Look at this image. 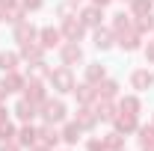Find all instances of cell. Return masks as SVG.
Instances as JSON below:
<instances>
[{
  "mask_svg": "<svg viewBox=\"0 0 154 151\" xmlns=\"http://www.w3.org/2000/svg\"><path fill=\"white\" fill-rule=\"evenodd\" d=\"M38 116H42L45 122H51V125H62L65 116H68V107H65V101H59V98H48V101L38 107Z\"/></svg>",
  "mask_w": 154,
  "mask_h": 151,
  "instance_id": "1",
  "label": "cell"
},
{
  "mask_svg": "<svg viewBox=\"0 0 154 151\" xmlns=\"http://www.w3.org/2000/svg\"><path fill=\"white\" fill-rule=\"evenodd\" d=\"M48 83H51V86H54L59 95L74 92V86H77V80H74V74H71V68H68V65H59V68H54V71H51V77H48Z\"/></svg>",
  "mask_w": 154,
  "mask_h": 151,
  "instance_id": "2",
  "label": "cell"
},
{
  "mask_svg": "<svg viewBox=\"0 0 154 151\" xmlns=\"http://www.w3.org/2000/svg\"><path fill=\"white\" fill-rule=\"evenodd\" d=\"M24 98L33 101L36 107H42L48 101V89H45V80L42 77H27V86H24Z\"/></svg>",
  "mask_w": 154,
  "mask_h": 151,
  "instance_id": "3",
  "label": "cell"
},
{
  "mask_svg": "<svg viewBox=\"0 0 154 151\" xmlns=\"http://www.w3.org/2000/svg\"><path fill=\"white\" fill-rule=\"evenodd\" d=\"M59 62L62 65H80L83 62V48H80V42H62L59 45Z\"/></svg>",
  "mask_w": 154,
  "mask_h": 151,
  "instance_id": "4",
  "label": "cell"
},
{
  "mask_svg": "<svg viewBox=\"0 0 154 151\" xmlns=\"http://www.w3.org/2000/svg\"><path fill=\"white\" fill-rule=\"evenodd\" d=\"M62 39L65 42H80V39L86 36V27H83V21L77 18V15H71V18H62Z\"/></svg>",
  "mask_w": 154,
  "mask_h": 151,
  "instance_id": "5",
  "label": "cell"
},
{
  "mask_svg": "<svg viewBox=\"0 0 154 151\" xmlns=\"http://www.w3.org/2000/svg\"><path fill=\"white\" fill-rule=\"evenodd\" d=\"M113 128L122 136H128V133H136V128H139V116H131V113H116V119H113Z\"/></svg>",
  "mask_w": 154,
  "mask_h": 151,
  "instance_id": "6",
  "label": "cell"
},
{
  "mask_svg": "<svg viewBox=\"0 0 154 151\" xmlns=\"http://www.w3.org/2000/svg\"><path fill=\"white\" fill-rule=\"evenodd\" d=\"M74 122L83 128V131H95V125H98V116H95V107L92 104H80L77 107V116H74Z\"/></svg>",
  "mask_w": 154,
  "mask_h": 151,
  "instance_id": "7",
  "label": "cell"
},
{
  "mask_svg": "<svg viewBox=\"0 0 154 151\" xmlns=\"http://www.w3.org/2000/svg\"><path fill=\"white\" fill-rule=\"evenodd\" d=\"M116 45H119L125 54H134V51H139V48H142V36L136 33V27H134V30H128V33L116 36Z\"/></svg>",
  "mask_w": 154,
  "mask_h": 151,
  "instance_id": "8",
  "label": "cell"
},
{
  "mask_svg": "<svg viewBox=\"0 0 154 151\" xmlns=\"http://www.w3.org/2000/svg\"><path fill=\"white\" fill-rule=\"evenodd\" d=\"M101 18H104V9L95 6V3H89V6L80 9V21H83V27H89V30L101 27Z\"/></svg>",
  "mask_w": 154,
  "mask_h": 151,
  "instance_id": "9",
  "label": "cell"
},
{
  "mask_svg": "<svg viewBox=\"0 0 154 151\" xmlns=\"http://www.w3.org/2000/svg\"><path fill=\"white\" fill-rule=\"evenodd\" d=\"M38 45H42L45 51L59 48V45H62V30H57V27H42V30H38Z\"/></svg>",
  "mask_w": 154,
  "mask_h": 151,
  "instance_id": "10",
  "label": "cell"
},
{
  "mask_svg": "<svg viewBox=\"0 0 154 151\" xmlns=\"http://www.w3.org/2000/svg\"><path fill=\"white\" fill-rule=\"evenodd\" d=\"M131 86H134L136 92H148L154 86V74L148 68H136V71H131Z\"/></svg>",
  "mask_w": 154,
  "mask_h": 151,
  "instance_id": "11",
  "label": "cell"
},
{
  "mask_svg": "<svg viewBox=\"0 0 154 151\" xmlns=\"http://www.w3.org/2000/svg\"><path fill=\"white\" fill-rule=\"evenodd\" d=\"M92 45H95L98 51H110L116 45V33L110 27H95V33H92Z\"/></svg>",
  "mask_w": 154,
  "mask_h": 151,
  "instance_id": "12",
  "label": "cell"
},
{
  "mask_svg": "<svg viewBox=\"0 0 154 151\" xmlns=\"http://www.w3.org/2000/svg\"><path fill=\"white\" fill-rule=\"evenodd\" d=\"M38 142H45L48 148H57L59 142H62V133L57 131V125H51V122H45V125L38 128Z\"/></svg>",
  "mask_w": 154,
  "mask_h": 151,
  "instance_id": "13",
  "label": "cell"
},
{
  "mask_svg": "<svg viewBox=\"0 0 154 151\" xmlns=\"http://www.w3.org/2000/svg\"><path fill=\"white\" fill-rule=\"evenodd\" d=\"M116 113H119V104H116V101H107V98H98V101H95L98 122H113Z\"/></svg>",
  "mask_w": 154,
  "mask_h": 151,
  "instance_id": "14",
  "label": "cell"
},
{
  "mask_svg": "<svg viewBox=\"0 0 154 151\" xmlns=\"http://www.w3.org/2000/svg\"><path fill=\"white\" fill-rule=\"evenodd\" d=\"M12 113H15L18 122H33V119L38 116V107L33 104V101H27V98H18V104H15Z\"/></svg>",
  "mask_w": 154,
  "mask_h": 151,
  "instance_id": "15",
  "label": "cell"
},
{
  "mask_svg": "<svg viewBox=\"0 0 154 151\" xmlns=\"http://www.w3.org/2000/svg\"><path fill=\"white\" fill-rule=\"evenodd\" d=\"M15 139H18L21 148H30V145H36V142H38V128H33L30 122H24V125L18 128V136H15Z\"/></svg>",
  "mask_w": 154,
  "mask_h": 151,
  "instance_id": "16",
  "label": "cell"
},
{
  "mask_svg": "<svg viewBox=\"0 0 154 151\" xmlns=\"http://www.w3.org/2000/svg\"><path fill=\"white\" fill-rule=\"evenodd\" d=\"M110 30H113L116 36H122V33L134 30V15H131V12H116V15H113V24H110Z\"/></svg>",
  "mask_w": 154,
  "mask_h": 151,
  "instance_id": "17",
  "label": "cell"
},
{
  "mask_svg": "<svg viewBox=\"0 0 154 151\" xmlns=\"http://www.w3.org/2000/svg\"><path fill=\"white\" fill-rule=\"evenodd\" d=\"M95 92H98V98L116 101V98H119V80H113V77H104V80L95 86Z\"/></svg>",
  "mask_w": 154,
  "mask_h": 151,
  "instance_id": "18",
  "label": "cell"
},
{
  "mask_svg": "<svg viewBox=\"0 0 154 151\" xmlns=\"http://www.w3.org/2000/svg\"><path fill=\"white\" fill-rule=\"evenodd\" d=\"M12 36H15V42H18V45H27V42H36V39H38V30L30 24V21H24V24H18V27H15V33H12Z\"/></svg>",
  "mask_w": 154,
  "mask_h": 151,
  "instance_id": "19",
  "label": "cell"
},
{
  "mask_svg": "<svg viewBox=\"0 0 154 151\" xmlns=\"http://www.w3.org/2000/svg\"><path fill=\"white\" fill-rule=\"evenodd\" d=\"M74 98H77V104H95L98 92H95L92 83H77V86H74Z\"/></svg>",
  "mask_w": 154,
  "mask_h": 151,
  "instance_id": "20",
  "label": "cell"
},
{
  "mask_svg": "<svg viewBox=\"0 0 154 151\" xmlns=\"http://www.w3.org/2000/svg\"><path fill=\"white\" fill-rule=\"evenodd\" d=\"M3 83H6L9 95H12V92H24V86H27V74H21L18 68H15V71H6Z\"/></svg>",
  "mask_w": 154,
  "mask_h": 151,
  "instance_id": "21",
  "label": "cell"
},
{
  "mask_svg": "<svg viewBox=\"0 0 154 151\" xmlns=\"http://www.w3.org/2000/svg\"><path fill=\"white\" fill-rule=\"evenodd\" d=\"M21 59H27V62H36V59H45V48L38 45V42H27V45H21Z\"/></svg>",
  "mask_w": 154,
  "mask_h": 151,
  "instance_id": "22",
  "label": "cell"
},
{
  "mask_svg": "<svg viewBox=\"0 0 154 151\" xmlns=\"http://www.w3.org/2000/svg\"><path fill=\"white\" fill-rule=\"evenodd\" d=\"M119 110H122V113H131V116H139L142 113V101H139L136 95H122V98H119Z\"/></svg>",
  "mask_w": 154,
  "mask_h": 151,
  "instance_id": "23",
  "label": "cell"
},
{
  "mask_svg": "<svg viewBox=\"0 0 154 151\" xmlns=\"http://www.w3.org/2000/svg\"><path fill=\"white\" fill-rule=\"evenodd\" d=\"M59 133H62V142H65V145H77V139H80V133H83V128H80L77 122H65Z\"/></svg>",
  "mask_w": 154,
  "mask_h": 151,
  "instance_id": "24",
  "label": "cell"
},
{
  "mask_svg": "<svg viewBox=\"0 0 154 151\" xmlns=\"http://www.w3.org/2000/svg\"><path fill=\"white\" fill-rule=\"evenodd\" d=\"M21 62V54H15V51H0V71L6 74V71H15Z\"/></svg>",
  "mask_w": 154,
  "mask_h": 151,
  "instance_id": "25",
  "label": "cell"
},
{
  "mask_svg": "<svg viewBox=\"0 0 154 151\" xmlns=\"http://www.w3.org/2000/svg\"><path fill=\"white\" fill-rule=\"evenodd\" d=\"M104 77H107V68H104L101 62H89V65H86V83L98 86V83H101Z\"/></svg>",
  "mask_w": 154,
  "mask_h": 151,
  "instance_id": "26",
  "label": "cell"
},
{
  "mask_svg": "<svg viewBox=\"0 0 154 151\" xmlns=\"http://www.w3.org/2000/svg\"><path fill=\"white\" fill-rule=\"evenodd\" d=\"M3 21H6V24H12V27H18V24L27 21V9H24V6H12V9H6V12H3Z\"/></svg>",
  "mask_w": 154,
  "mask_h": 151,
  "instance_id": "27",
  "label": "cell"
},
{
  "mask_svg": "<svg viewBox=\"0 0 154 151\" xmlns=\"http://www.w3.org/2000/svg\"><path fill=\"white\" fill-rule=\"evenodd\" d=\"M51 65L45 62V59H36V62H30L27 65V77H51Z\"/></svg>",
  "mask_w": 154,
  "mask_h": 151,
  "instance_id": "28",
  "label": "cell"
},
{
  "mask_svg": "<svg viewBox=\"0 0 154 151\" xmlns=\"http://www.w3.org/2000/svg\"><path fill=\"white\" fill-rule=\"evenodd\" d=\"M154 0H131V15L134 18H142V15H151Z\"/></svg>",
  "mask_w": 154,
  "mask_h": 151,
  "instance_id": "29",
  "label": "cell"
},
{
  "mask_svg": "<svg viewBox=\"0 0 154 151\" xmlns=\"http://www.w3.org/2000/svg\"><path fill=\"white\" fill-rule=\"evenodd\" d=\"M136 139H139V148L154 145V125H139L136 128Z\"/></svg>",
  "mask_w": 154,
  "mask_h": 151,
  "instance_id": "30",
  "label": "cell"
},
{
  "mask_svg": "<svg viewBox=\"0 0 154 151\" xmlns=\"http://www.w3.org/2000/svg\"><path fill=\"white\" fill-rule=\"evenodd\" d=\"M104 148L107 151H122L125 148V136H122L119 131H110L107 136H104Z\"/></svg>",
  "mask_w": 154,
  "mask_h": 151,
  "instance_id": "31",
  "label": "cell"
},
{
  "mask_svg": "<svg viewBox=\"0 0 154 151\" xmlns=\"http://www.w3.org/2000/svg\"><path fill=\"white\" fill-rule=\"evenodd\" d=\"M134 27H136L139 36L151 33V30H154V12H151V15H142V18H134Z\"/></svg>",
  "mask_w": 154,
  "mask_h": 151,
  "instance_id": "32",
  "label": "cell"
},
{
  "mask_svg": "<svg viewBox=\"0 0 154 151\" xmlns=\"http://www.w3.org/2000/svg\"><path fill=\"white\" fill-rule=\"evenodd\" d=\"M18 136V128L12 125V122H3L0 125V142H9V139H15Z\"/></svg>",
  "mask_w": 154,
  "mask_h": 151,
  "instance_id": "33",
  "label": "cell"
},
{
  "mask_svg": "<svg viewBox=\"0 0 154 151\" xmlns=\"http://www.w3.org/2000/svg\"><path fill=\"white\" fill-rule=\"evenodd\" d=\"M74 6H77V3H71V0L62 3V6H57V15H59V18H71V15H74Z\"/></svg>",
  "mask_w": 154,
  "mask_h": 151,
  "instance_id": "34",
  "label": "cell"
},
{
  "mask_svg": "<svg viewBox=\"0 0 154 151\" xmlns=\"http://www.w3.org/2000/svg\"><path fill=\"white\" fill-rule=\"evenodd\" d=\"M86 151H107L104 148V136H92V139L86 142Z\"/></svg>",
  "mask_w": 154,
  "mask_h": 151,
  "instance_id": "35",
  "label": "cell"
},
{
  "mask_svg": "<svg viewBox=\"0 0 154 151\" xmlns=\"http://www.w3.org/2000/svg\"><path fill=\"white\" fill-rule=\"evenodd\" d=\"M21 6H24L27 12H38V9L45 6V0H21Z\"/></svg>",
  "mask_w": 154,
  "mask_h": 151,
  "instance_id": "36",
  "label": "cell"
},
{
  "mask_svg": "<svg viewBox=\"0 0 154 151\" xmlns=\"http://www.w3.org/2000/svg\"><path fill=\"white\" fill-rule=\"evenodd\" d=\"M0 151H21L18 139H9V142H0Z\"/></svg>",
  "mask_w": 154,
  "mask_h": 151,
  "instance_id": "37",
  "label": "cell"
},
{
  "mask_svg": "<svg viewBox=\"0 0 154 151\" xmlns=\"http://www.w3.org/2000/svg\"><path fill=\"white\" fill-rule=\"evenodd\" d=\"M142 51H145V59H148V62L154 65V42H148V45H145Z\"/></svg>",
  "mask_w": 154,
  "mask_h": 151,
  "instance_id": "38",
  "label": "cell"
},
{
  "mask_svg": "<svg viewBox=\"0 0 154 151\" xmlns=\"http://www.w3.org/2000/svg\"><path fill=\"white\" fill-rule=\"evenodd\" d=\"M12 6H18V0H0V9H3V12L12 9Z\"/></svg>",
  "mask_w": 154,
  "mask_h": 151,
  "instance_id": "39",
  "label": "cell"
},
{
  "mask_svg": "<svg viewBox=\"0 0 154 151\" xmlns=\"http://www.w3.org/2000/svg\"><path fill=\"white\" fill-rule=\"evenodd\" d=\"M27 151H54V148H48L45 142H36V145H30V148H27Z\"/></svg>",
  "mask_w": 154,
  "mask_h": 151,
  "instance_id": "40",
  "label": "cell"
},
{
  "mask_svg": "<svg viewBox=\"0 0 154 151\" xmlns=\"http://www.w3.org/2000/svg\"><path fill=\"white\" fill-rule=\"evenodd\" d=\"M6 98H9V89H6V83H3V80H0V104H3V101H6Z\"/></svg>",
  "mask_w": 154,
  "mask_h": 151,
  "instance_id": "41",
  "label": "cell"
},
{
  "mask_svg": "<svg viewBox=\"0 0 154 151\" xmlns=\"http://www.w3.org/2000/svg\"><path fill=\"white\" fill-rule=\"evenodd\" d=\"M3 122H9V110H6V107L0 104V125H3Z\"/></svg>",
  "mask_w": 154,
  "mask_h": 151,
  "instance_id": "42",
  "label": "cell"
},
{
  "mask_svg": "<svg viewBox=\"0 0 154 151\" xmlns=\"http://www.w3.org/2000/svg\"><path fill=\"white\" fill-rule=\"evenodd\" d=\"M92 3H95V6H101V9H107V6H110L113 0H92Z\"/></svg>",
  "mask_w": 154,
  "mask_h": 151,
  "instance_id": "43",
  "label": "cell"
},
{
  "mask_svg": "<svg viewBox=\"0 0 154 151\" xmlns=\"http://www.w3.org/2000/svg\"><path fill=\"white\" fill-rule=\"evenodd\" d=\"M142 151H154V145H145V148H142Z\"/></svg>",
  "mask_w": 154,
  "mask_h": 151,
  "instance_id": "44",
  "label": "cell"
},
{
  "mask_svg": "<svg viewBox=\"0 0 154 151\" xmlns=\"http://www.w3.org/2000/svg\"><path fill=\"white\" fill-rule=\"evenodd\" d=\"M0 21H3V9H0Z\"/></svg>",
  "mask_w": 154,
  "mask_h": 151,
  "instance_id": "45",
  "label": "cell"
},
{
  "mask_svg": "<svg viewBox=\"0 0 154 151\" xmlns=\"http://www.w3.org/2000/svg\"><path fill=\"white\" fill-rule=\"evenodd\" d=\"M71 3H80V0H71Z\"/></svg>",
  "mask_w": 154,
  "mask_h": 151,
  "instance_id": "46",
  "label": "cell"
},
{
  "mask_svg": "<svg viewBox=\"0 0 154 151\" xmlns=\"http://www.w3.org/2000/svg\"><path fill=\"white\" fill-rule=\"evenodd\" d=\"M151 125H154V116H151Z\"/></svg>",
  "mask_w": 154,
  "mask_h": 151,
  "instance_id": "47",
  "label": "cell"
},
{
  "mask_svg": "<svg viewBox=\"0 0 154 151\" xmlns=\"http://www.w3.org/2000/svg\"><path fill=\"white\" fill-rule=\"evenodd\" d=\"M128 3H131V0H128Z\"/></svg>",
  "mask_w": 154,
  "mask_h": 151,
  "instance_id": "48",
  "label": "cell"
},
{
  "mask_svg": "<svg viewBox=\"0 0 154 151\" xmlns=\"http://www.w3.org/2000/svg\"><path fill=\"white\" fill-rule=\"evenodd\" d=\"M122 151H125V148H122Z\"/></svg>",
  "mask_w": 154,
  "mask_h": 151,
  "instance_id": "49",
  "label": "cell"
}]
</instances>
